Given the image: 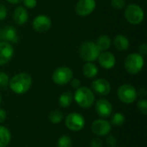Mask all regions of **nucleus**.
I'll use <instances>...</instances> for the list:
<instances>
[{
	"instance_id": "13",
	"label": "nucleus",
	"mask_w": 147,
	"mask_h": 147,
	"mask_svg": "<svg viewBox=\"0 0 147 147\" xmlns=\"http://www.w3.org/2000/svg\"><path fill=\"white\" fill-rule=\"evenodd\" d=\"M14 55V48L12 45L6 41L0 42V65L9 63Z\"/></svg>"
},
{
	"instance_id": "19",
	"label": "nucleus",
	"mask_w": 147,
	"mask_h": 147,
	"mask_svg": "<svg viewBox=\"0 0 147 147\" xmlns=\"http://www.w3.org/2000/svg\"><path fill=\"white\" fill-rule=\"evenodd\" d=\"M83 73L88 78H93L98 74V68L94 63L87 62L83 66Z\"/></svg>"
},
{
	"instance_id": "31",
	"label": "nucleus",
	"mask_w": 147,
	"mask_h": 147,
	"mask_svg": "<svg viewBox=\"0 0 147 147\" xmlns=\"http://www.w3.org/2000/svg\"><path fill=\"white\" fill-rule=\"evenodd\" d=\"M71 87L73 88V89H78L79 87H80V85H81V82H80V80L79 79H78V78H73V79H71Z\"/></svg>"
},
{
	"instance_id": "2",
	"label": "nucleus",
	"mask_w": 147,
	"mask_h": 147,
	"mask_svg": "<svg viewBox=\"0 0 147 147\" xmlns=\"http://www.w3.org/2000/svg\"><path fill=\"white\" fill-rule=\"evenodd\" d=\"M74 100L83 109L90 108L95 102V96L92 90L87 87H79L74 94Z\"/></svg>"
},
{
	"instance_id": "14",
	"label": "nucleus",
	"mask_w": 147,
	"mask_h": 147,
	"mask_svg": "<svg viewBox=\"0 0 147 147\" xmlns=\"http://www.w3.org/2000/svg\"><path fill=\"white\" fill-rule=\"evenodd\" d=\"M96 111L98 115L103 118H108L111 115L113 112L112 104L106 99L101 98L96 102Z\"/></svg>"
},
{
	"instance_id": "27",
	"label": "nucleus",
	"mask_w": 147,
	"mask_h": 147,
	"mask_svg": "<svg viewBox=\"0 0 147 147\" xmlns=\"http://www.w3.org/2000/svg\"><path fill=\"white\" fill-rule=\"evenodd\" d=\"M137 107L139 109V110L143 114V115H146L147 114V101L146 99H141L137 103Z\"/></svg>"
},
{
	"instance_id": "12",
	"label": "nucleus",
	"mask_w": 147,
	"mask_h": 147,
	"mask_svg": "<svg viewBox=\"0 0 147 147\" xmlns=\"http://www.w3.org/2000/svg\"><path fill=\"white\" fill-rule=\"evenodd\" d=\"M91 88L96 94L102 96H108L111 90V86L109 82L104 78H98L93 81L91 84Z\"/></svg>"
},
{
	"instance_id": "3",
	"label": "nucleus",
	"mask_w": 147,
	"mask_h": 147,
	"mask_svg": "<svg viewBox=\"0 0 147 147\" xmlns=\"http://www.w3.org/2000/svg\"><path fill=\"white\" fill-rule=\"evenodd\" d=\"M100 53L96 43L90 40L84 41L79 48V55L85 62H93L96 60Z\"/></svg>"
},
{
	"instance_id": "20",
	"label": "nucleus",
	"mask_w": 147,
	"mask_h": 147,
	"mask_svg": "<svg viewBox=\"0 0 147 147\" xmlns=\"http://www.w3.org/2000/svg\"><path fill=\"white\" fill-rule=\"evenodd\" d=\"M111 42H112L111 38L109 35L103 34V35H101L97 39L96 45L100 50V52H104L109 49V47H111Z\"/></svg>"
},
{
	"instance_id": "17",
	"label": "nucleus",
	"mask_w": 147,
	"mask_h": 147,
	"mask_svg": "<svg viewBox=\"0 0 147 147\" xmlns=\"http://www.w3.org/2000/svg\"><path fill=\"white\" fill-rule=\"evenodd\" d=\"M13 18L17 25H23L28 22V11L23 6H18L14 10Z\"/></svg>"
},
{
	"instance_id": "34",
	"label": "nucleus",
	"mask_w": 147,
	"mask_h": 147,
	"mask_svg": "<svg viewBox=\"0 0 147 147\" xmlns=\"http://www.w3.org/2000/svg\"><path fill=\"white\" fill-rule=\"evenodd\" d=\"M107 141H108V144H109L111 147L115 146V144H116V139H115L114 136H109V137L108 138Z\"/></svg>"
},
{
	"instance_id": "16",
	"label": "nucleus",
	"mask_w": 147,
	"mask_h": 147,
	"mask_svg": "<svg viewBox=\"0 0 147 147\" xmlns=\"http://www.w3.org/2000/svg\"><path fill=\"white\" fill-rule=\"evenodd\" d=\"M1 38L9 43H17L18 35L17 31L13 26H6L1 30Z\"/></svg>"
},
{
	"instance_id": "35",
	"label": "nucleus",
	"mask_w": 147,
	"mask_h": 147,
	"mask_svg": "<svg viewBox=\"0 0 147 147\" xmlns=\"http://www.w3.org/2000/svg\"><path fill=\"white\" fill-rule=\"evenodd\" d=\"M6 119V112L0 109V124H2Z\"/></svg>"
},
{
	"instance_id": "36",
	"label": "nucleus",
	"mask_w": 147,
	"mask_h": 147,
	"mask_svg": "<svg viewBox=\"0 0 147 147\" xmlns=\"http://www.w3.org/2000/svg\"><path fill=\"white\" fill-rule=\"evenodd\" d=\"M6 1L12 4H16V3H19L20 2H22V0H6Z\"/></svg>"
},
{
	"instance_id": "18",
	"label": "nucleus",
	"mask_w": 147,
	"mask_h": 147,
	"mask_svg": "<svg viewBox=\"0 0 147 147\" xmlns=\"http://www.w3.org/2000/svg\"><path fill=\"white\" fill-rule=\"evenodd\" d=\"M114 43H115V46L116 49L119 50V51H121V52L127 51L129 48V46H130L129 40L123 34L116 35L115 38Z\"/></svg>"
},
{
	"instance_id": "4",
	"label": "nucleus",
	"mask_w": 147,
	"mask_h": 147,
	"mask_svg": "<svg viewBox=\"0 0 147 147\" xmlns=\"http://www.w3.org/2000/svg\"><path fill=\"white\" fill-rule=\"evenodd\" d=\"M125 69L126 71L133 75L138 74L144 66V57L139 53H133L127 56L125 59Z\"/></svg>"
},
{
	"instance_id": "21",
	"label": "nucleus",
	"mask_w": 147,
	"mask_h": 147,
	"mask_svg": "<svg viewBox=\"0 0 147 147\" xmlns=\"http://www.w3.org/2000/svg\"><path fill=\"white\" fill-rule=\"evenodd\" d=\"M11 134L9 130L3 127L0 126V147H6L10 142Z\"/></svg>"
},
{
	"instance_id": "32",
	"label": "nucleus",
	"mask_w": 147,
	"mask_h": 147,
	"mask_svg": "<svg viewBox=\"0 0 147 147\" xmlns=\"http://www.w3.org/2000/svg\"><path fill=\"white\" fill-rule=\"evenodd\" d=\"M90 147H102V142L99 139H94L90 142Z\"/></svg>"
},
{
	"instance_id": "22",
	"label": "nucleus",
	"mask_w": 147,
	"mask_h": 147,
	"mask_svg": "<svg viewBox=\"0 0 147 147\" xmlns=\"http://www.w3.org/2000/svg\"><path fill=\"white\" fill-rule=\"evenodd\" d=\"M72 100H73V96L71 92L69 91L64 92L63 94H61V96L59 98V104L61 108L66 109L70 107V105L72 102Z\"/></svg>"
},
{
	"instance_id": "10",
	"label": "nucleus",
	"mask_w": 147,
	"mask_h": 147,
	"mask_svg": "<svg viewBox=\"0 0 147 147\" xmlns=\"http://www.w3.org/2000/svg\"><path fill=\"white\" fill-rule=\"evenodd\" d=\"M96 6L95 0H78L75 8L76 13L80 16H87L95 10Z\"/></svg>"
},
{
	"instance_id": "30",
	"label": "nucleus",
	"mask_w": 147,
	"mask_h": 147,
	"mask_svg": "<svg viewBox=\"0 0 147 147\" xmlns=\"http://www.w3.org/2000/svg\"><path fill=\"white\" fill-rule=\"evenodd\" d=\"M6 16H7V9L3 4L0 3V21L4 20Z\"/></svg>"
},
{
	"instance_id": "37",
	"label": "nucleus",
	"mask_w": 147,
	"mask_h": 147,
	"mask_svg": "<svg viewBox=\"0 0 147 147\" xmlns=\"http://www.w3.org/2000/svg\"><path fill=\"white\" fill-rule=\"evenodd\" d=\"M2 100H3V98H2V96H1V94H0V104L2 103Z\"/></svg>"
},
{
	"instance_id": "9",
	"label": "nucleus",
	"mask_w": 147,
	"mask_h": 147,
	"mask_svg": "<svg viewBox=\"0 0 147 147\" xmlns=\"http://www.w3.org/2000/svg\"><path fill=\"white\" fill-rule=\"evenodd\" d=\"M111 129L112 125L110 124V122L103 119L96 120L91 125V130L93 134L99 137L106 136L111 132Z\"/></svg>"
},
{
	"instance_id": "33",
	"label": "nucleus",
	"mask_w": 147,
	"mask_h": 147,
	"mask_svg": "<svg viewBox=\"0 0 147 147\" xmlns=\"http://www.w3.org/2000/svg\"><path fill=\"white\" fill-rule=\"evenodd\" d=\"M146 53H147V45L146 44V43H144V44H142V45H140V46L139 47V53L144 57V56L146 54Z\"/></svg>"
},
{
	"instance_id": "38",
	"label": "nucleus",
	"mask_w": 147,
	"mask_h": 147,
	"mask_svg": "<svg viewBox=\"0 0 147 147\" xmlns=\"http://www.w3.org/2000/svg\"><path fill=\"white\" fill-rule=\"evenodd\" d=\"M112 147H118V146H112Z\"/></svg>"
},
{
	"instance_id": "11",
	"label": "nucleus",
	"mask_w": 147,
	"mask_h": 147,
	"mask_svg": "<svg viewBox=\"0 0 147 147\" xmlns=\"http://www.w3.org/2000/svg\"><path fill=\"white\" fill-rule=\"evenodd\" d=\"M52 27V21L49 16L46 15H39L33 21V28L36 32L43 33L50 29Z\"/></svg>"
},
{
	"instance_id": "8",
	"label": "nucleus",
	"mask_w": 147,
	"mask_h": 147,
	"mask_svg": "<svg viewBox=\"0 0 147 147\" xmlns=\"http://www.w3.org/2000/svg\"><path fill=\"white\" fill-rule=\"evenodd\" d=\"M85 125L84 117L78 113H71L65 118L66 127L73 132H78L84 128Z\"/></svg>"
},
{
	"instance_id": "6",
	"label": "nucleus",
	"mask_w": 147,
	"mask_h": 147,
	"mask_svg": "<svg viewBox=\"0 0 147 147\" xmlns=\"http://www.w3.org/2000/svg\"><path fill=\"white\" fill-rule=\"evenodd\" d=\"M118 98L124 103L131 104L137 99L138 93L136 89L131 84H122L117 90Z\"/></svg>"
},
{
	"instance_id": "15",
	"label": "nucleus",
	"mask_w": 147,
	"mask_h": 147,
	"mask_svg": "<svg viewBox=\"0 0 147 147\" xmlns=\"http://www.w3.org/2000/svg\"><path fill=\"white\" fill-rule=\"evenodd\" d=\"M100 65L107 70L112 69L116 63V59L115 55L108 51H104V52H101L98 58H97Z\"/></svg>"
},
{
	"instance_id": "1",
	"label": "nucleus",
	"mask_w": 147,
	"mask_h": 147,
	"mask_svg": "<svg viewBox=\"0 0 147 147\" xmlns=\"http://www.w3.org/2000/svg\"><path fill=\"white\" fill-rule=\"evenodd\" d=\"M32 85V78L28 73L21 72L14 77L9 82V86L10 90L18 95L24 94L28 91Z\"/></svg>"
},
{
	"instance_id": "26",
	"label": "nucleus",
	"mask_w": 147,
	"mask_h": 147,
	"mask_svg": "<svg viewBox=\"0 0 147 147\" xmlns=\"http://www.w3.org/2000/svg\"><path fill=\"white\" fill-rule=\"evenodd\" d=\"M9 76L3 71H0V88L1 89L7 88V86H9Z\"/></svg>"
},
{
	"instance_id": "7",
	"label": "nucleus",
	"mask_w": 147,
	"mask_h": 147,
	"mask_svg": "<svg viewBox=\"0 0 147 147\" xmlns=\"http://www.w3.org/2000/svg\"><path fill=\"white\" fill-rule=\"evenodd\" d=\"M73 72L71 68L67 66H61L57 68L53 73V81L58 85H65L72 79Z\"/></svg>"
},
{
	"instance_id": "5",
	"label": "nucleus",
	"mask_w": 147,
	"mask_h": 147,
	"mask_svg": "<svg viewBox=\"0 0 147 147\" xmlns=\"http://www.w3.org/2000/svg\"><path fill=\"white\" fill-rule=\"evenodd\" d=\"M124 16L126 20L129 23L134 25H138L141 23L145 17L143 9L140 5L135 3H131L127 6Z\"/></svg>"
},
{
	"instance_id": "24",
	"label": "nucleus",
	"mask_w": 147,
	"mask_h": 147,
	"mask_svg": "<svg viewBox=\"0 0 147 147\" xmlns=\"http://www.w3.org/2000/svg\"><path fill=\"white\" fill-rule=\"evenodd\" d=\"M125 122V116L121 113H115L112 117H111V121L110 124L115 127H120Z\"/></svg>"
},
{
	"instance_id": "23",
	"label": "nucleus",
	"mask_w": 147,
	"mask_h": 147,
	"mask_svg": "<svg viewBox=\"0 0 147 147\" xmlns=\"http://www.w3.org/2000/svg\"><path fill=\"white\" fill-rule=\"evenodd\" d=\"M64 119V115L59 110H53L48 115V120L50 122L53 124H59Z\"/></svg>"
},
{
	"instance_id": "28",
	"label": "nucleus",
	"mask_w": 147,
	"mask_h": 147,
	"mask_svg": "<svg viewBox=\"0 0 147 147\" xmlns=\"http://www.w3.org/2000/svg\"><path fill=\"white\" fill-rule=\"evenodd\" d=\"M111 6L115 9H122L126 6L125 0H111Z\"/></svg>"
},
{
	"instance_id": "29",
	"label": "nucleus",
	"mask_w": 147,
	"mask_h": 147,
	"mask_svg": "<svg viewBox=\"0 0 147 147\" xmlns=\"http://www.w3.org/2000/svg\"><path fill=\"white\" fill-rule=\"evenodd\" d=\"M22 1L23 2L24 6L28 9H34L37 4L36 0H22Z\"/></svg>"
},
{
	"instance_id": "25",
	"label": "nucleus",
	"mask_w": 147,
	"mask_h": 147,
	"mask_svg": "<svg viewBox=\"0 0 147 147\" xmlns=\"http://www.w3.org/2000/svg\"><path fill=\"white\" fill-rule=\"evenodd\" d=\"M57 146L58 147H71L72 146V140L71 139L67 136V135H63L61 136L58 142H57Z\"/></svg>"
}]
</instances>
